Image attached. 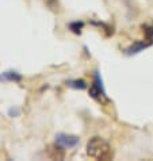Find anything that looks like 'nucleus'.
<instances>
[{
	"mask_svg": "<svg viewBox=\"0 0 153 161\" xmlns=\"http://www.w3.org/2000/svg\"><path fill=\"white\" fill-rule=\"evenodd\" d=\"M87 154L95 160L107 161L112 158V149L103 138L92 137L87 142Z\"/></svg>",
	"mask_w": 153,
	"mask_h": 161,
	"instance_id": "obj_1",
	"label": "nucleus"
},
{
	"mask_svg": "<svg viewBox=\"0 0 153 161\" xmlns=\"http://www.w3.org/2000/svg\"><path fill=\"white\" fill-rule=\"evenodd\" d=\"M88 93L92 99L98 100L99 103H105L109 100L107 97V93H106V89H105V86H103V80H102V76L100 73L95 70L94 72V81L91 84V87L88 89Z\"/></svg>",
	"mask_w": 153,
	"mask_h": 161,
	"instance_id": "obj_2",
	"label": "nucleus"
},
{
	"mask_svg": "<svg viewBox=\"0 0 153 161\" xmlns=\"http://www.w3.org/2000/svg\"><path fill=\"white\" fill-rule=\"evenodd\" d=\"M54 142L60 145L64 149H73V147L79 146L80 138L75 134H66V133H58L54 137Z\"/></svg>",
	"mask_w": 153,
	"mask_h": 161,
	"instance_id": "obj_3",
	"label": "nucleus"
},
{
	"mask_svg": "<svg viewBox=\"0 0 153 161\" xmlns=\"http://www.w3.org/2000/svg\"><path fill=\"white\" fill-rule=\"evenodd\" d=\"M150 42H145V41H136V42H133L132 45H130L129 47H126L125 49V54L126 56H136L138 54V53H141L142 50H145L146 47H149L150 46Z\"/></svg>",
	"mask_w": 153,
	"mask_h": 161,
	"instance_id": "obj_4",
	"label": "nucleus"
},
{
	"mask_svg": "<svg viewBox=\"0 0 153 161\" xmlns=\"http://www.w3.org/2000/svg\"><path fill=\"white\" fill-rule=\"evenodd\" d=\"M23 80V76L16 70H6L0 73V81L3 83H20Z\"/></svg>",
	"mask_w": 153,
	"mask_h": 161,
	"instance_id": "obj_5",
	"label": "nucleus"
},
{
	"mask_svg": "<svg viewBox=\"0 0 153 161\" xmlns=\"http://www.w3.org/2000/svg\"><path fill=\"white\" fill-rule=\"evenodd\" d=\"M49 157L53 160H64L65 153H64V147H61L60 145H57L54 142V145L49 146Z\"/></svg>",
	"mask_w": 153,
	"mask_h": 161,
	"instance_id": "obj_6",
	"label": "nucleus"
},
{
	"mask_svg": "<svg viewBox=\"0 0 153 161\" xmlns=\"http://www.w3.org/2000/svg\"><path fill=\"white\" fill-rule=\"evenodd\" d=\"M65 86L72 89H80V91H82V89L87 88V83H85L83 79H72V80H66Z\"/></svg>",
	"mask_w": 153,
	"mask_h": 161,
	"instance_id": "obj_7",
	"label": "nucleus"
},
{
	"mask_svg": "<svg viewBox=\"0 0 153 161\" xmlns=\"http://www.w3.org/2000/svg\"><path fill=\"white\" fill-rule=\"evenodd\" d=\"M68 29L72 31L73 34H77L80 35L82 34V30L84 29V22L82 20H75V22H71V23L68 25Z\"/></svg>",
	"mask_w": 153,
	"mask_h": 161,
	"instance_id": "obj_8",
	"label": "nucleus"
},
{
	"mask_svg": "<svg viewBox=\"0 0 153 161\" xmlns=\"http://www.w3.org/2000/svg\"><path fill=\"white\" fill-rule=\"evenodd\" d=\"M142 29H144V33H145V35H146V39H148V42H153V26H142Z\"/></svg>",
	"mask_w": 153,
	"mask_h": 161,
	"instance_id": "obj_9",
	"label": "nucleus"
},
{
	"mask_svg": "<svg viewBox=\"0 0 153 161\" xmlns=\"http://www.w3.org/2000/svg\"><path fill=\"white\" fill-rule=\"evenodd\" d=\"M19 114H20V110H19V108H16V107H15V108L12 107V108L8 110V115H10L11 118H15V117H18Z\"/></svg>",
	"mask_w": 153,
	"mask_h": 161,
	"instance_id": "obj_10",
	"label": "nucleus"
},
{
	"mask_svg": "<svg viewBox=\"0 0 153 161\" xmlns=\"http://www.w3.org/2000/svg\"><path fill=\"white\" fill-rule=\"evenodd\" d=\"M45 2L48 3V6L52 8V10H57V7H58V4H57V0H45Z\"/></svg>",
	"mask_w": 153,
	"mask_h": 161,
	"instance_id": "obj_11",
	"label": "nucleus"
}]
</instances>
